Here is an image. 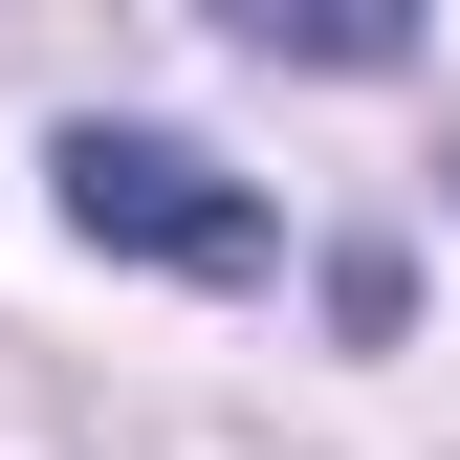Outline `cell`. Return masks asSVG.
<instances>
[{
    "label": "cell",
    "instance_id": "6da1fadb",
    "mask_svg": "<svg viewBox=\"0 0 460 460\" xmlns=\"http://www.w3.org/2000/svg\"><path fill=\"white\" fill-rule=\"evenodd\" d=\"M44 176H66V219L110 263H176V285H263V242H285V219L219 176V154H176V132H66Z\"/></svg>",
    "mask_w": 460,
    "mask_h": 460
},
{
    "label": "cell",
    "instance_id": "7a4b0ae2",
    "mask_svg": "<svg viewBox=\"0 0 460 460\" xmlns=\"http://www.w3.org/2000/svg\"><path fill=\"white\" fill-rule=\"evenodd\" d=\"M219 22H242L263 66H394V44H417V0H219Z\"/></svg>",
    "mask_w": 460,
    "mask_h": 460
}]
</instances>
